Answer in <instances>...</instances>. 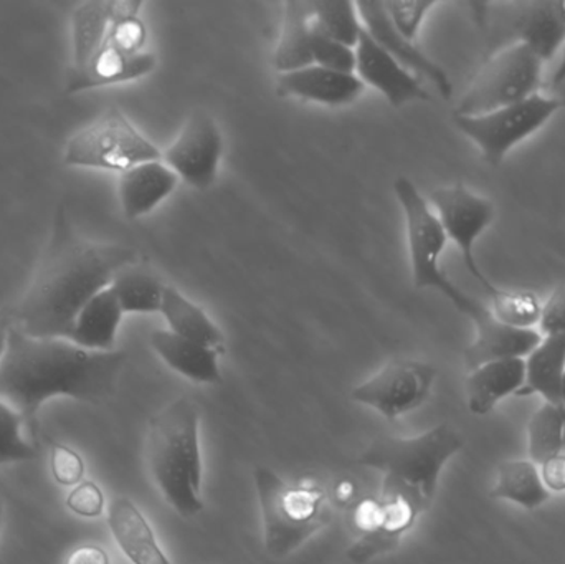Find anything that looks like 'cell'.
<instances>
[{"mask_svg": "<svg viewBox=\"0 0 565 564\" xmlns=\"http://www.w3.org/2000/svg\"><path fill=\"white\" fill-rule=\"evenodd\" d=\"M224 155V139L215 119L205 111H194L174 141L162 151V161L179 175L181 182L207 191L217 181Z\"/></svg>", "mask_w": 565, "mask_h": 564, "instance_id": "5bb4252c", "label": "cell"}, {"mask_svg": "<svg viewBox=\"0 0 565 564\" xmlns=\"http://www.w3.org/2000/svg\"><path fill=\"white\" fill-rule=\"evenodd\" d=\"M526 361V380L518 396L540 394L546 403L563 404L565 374V334L543 337Z\"/></svg>", "mask_w": 565, "mask_h": 564, "instance_id": "d4e9b609", "label": "cell"}, {"mask_svg": "<svg viewBox=\"0 0 565 564\" xmlns=\"http://www.w3.org/2000/svg\"><path fill=\"white\" fill-rule=\"evenodd\" d=\"M2 513H3V510H2V499H0V525H2Z\"/></svg>", "mask_w": 565, "mask_h": 564, "instance_id": "f6af8a7d", "label": "cell"}, {"mask_svg": "<svg viewBox=\"0 0 565 564\" xmlns=\"http://www.w3.org/2000/svg\"><path fill=\"white\" fill-rule=\"evenodd\" d=\"M111 25L109 2L95 0L85 2L73 10L72 15V65H86L102 49Z\"/></svg>", "mask_w": 565, "mask_h": 564, "instance_id": "f546056e", "label": "cell"}, {"mask_svg": "<svg viewBox=\"0 0 565 564\" xmlns=\"http://www.w3.org/2000/svg\"><path fill=\"white\" fill-rule=\"evenodd\" d=\"M541 477H543L544 486L553 492H565V454L546 460L541 466Z\"/></svg>", "mask_w": 565, "mask_h": 564, "instance_id": "ab89813d", "label": "cell"}, {"mask_svg": "<svg viewBox=\"0 0 565 564\" xmlns=\"http://www.w3.org/2000/svg\"><path fill=\"white\" fill-rule=\"evenodd\" d=\"M395 198L401 204L407 232L408 258H411L412 280L418 290L434 288L455 305L460 313L470 318L473 327L493 318L490 307L465 294L445 274L440 265L441 255L448 238L427 199L417 185L407 178L394 182Z\"/></svg>", "mask_w": 565, "mask_h": 564, "instance_id": "8992f818", "label": "cell"}, {"mask_svg": "<svg viewBox=\"0 0 565 564\" xmlns=\"http://www.w3.org/2000/svg\"><path fill=\"white\" fill-rule=\"evenodd\" d=\"M359 15H361L362 26L365 32L392 56L397 60L404 68L414 73L417 78L428 79L435 88L438 89L445 99L454 96V83H451L448 73L435 63L430 56L425 55L414 40L405 39L388 19L384 2L379 0H364L355 2Z\"/></svg>", "mask_w": 565, "mask_h": 564, "instance_id": "9a60e30c", "label": "cell"}, {"mask_svg": "<svg viewBox=\"0 0 565 564\" xmlns=\"http://www.w3.org/2000/svg\"><path fill=\"white\" fill-rule=\"evenodd\" d=\"M268 555L286 558L331 523L328 496L318 486L289 483L268 467L254 472Z\"/></svg>", "mask_w": 565, "mask_h": 564, "instance_id": "5b68a950", "label": "cell"}, {"mask_svg": "<svg viewBox=\"0 0 565 564\" xmlns=\"http://www.w3.org/2000/svg\"><path fill=\"white\" fill-rule=\"evenodd\" d=\"M108 525L115 542L132 564H171L148 520L131 500L116 497L109 503Z\"/></svg>", "mask_w": 565, "mask_h": 564, "instance_id": "ffe728a7", "label": "cell"}, {"mask_svg": "<svg viewBox=\"0 0 565 564\" xmlns=\"http://www.w3.org/2000/svg\"><path fill=\"white\" fill-rule=\"evenodd\" d=\"M162 159V151L118 108L106 109L70 138L63 162L70 168L122 172Z\"/></svg>", "mask_w": 565, "mask_h": 564, "instance_id": "52a82bcc", "label": "cell"}, {"mask_svg": "<svg viewBox=\"0 0 565 564\" xmlns=\"http://www.w3.org/2000/svg\"><path fill=\"white\" fill-rule=\"evenodd\" d=\"M354 50L355 76L364 85L377 89L388 105L402 108L408 103L430 99L420 78L392 58L365 30Z\"/></svg>", "mask_w": 565, "mask_h": 564, "instance_id": "2e32d148", "label": "cell"}, {"mask_svg": "<svg viewBox=\"0 0 565 564\" xmlns=\"http://www.w3.org/2000/svg\"><path fill=\"white\" fill-rule=\"evenodd\" d=\"M10 330H12V320L0 317V360H2L3 353H6Z\"/></svg>", "mask_w": 565, "mask_h": 564, "instance_id": "b9f144b4", "label": "cell"}, {"mask_svg": "<svg viewBox=\"0 0 565 564\" xmlns=\"http://www.w3.org/2000/svg\"><path fill=\"white\" fill-rule=\"evenodd\" d=\"M179 175L162 159L142 162L119 174L118 198L126 217L151 214L178 189Z\"/></svg>", "mask_w": 565, "mask_h": 564, "instance_id": "d6986e66", "label": "cell"}, {"mask_svg": "<svg viewBox=\"0 0 565 564\" xmlns=\"http://www.w3.org/2000/svg\"><path fill=\"white\" fill-rule=\"evenodd\" d=\"M430 202L445 235L457 245L461 260L471 277L488 291V295H493L498 287L483 274L475 255L478 238L493 224L497 214L493 202L475 194L463 184L435 189L430 192Z\"/></svg>", "mask_w": 565, "mask_h": 564, "instance_id": "30bf717a", "label": "cell"}, {"mask_svg": "<svg viewBox=\"0 0 565 564\" xmlns=\"http://www.w3.org/2000/svg\"><path fill=\"white\" fill-rule=\"evenodd\" d=\"M149 343L172 371L188 377L189 381L199 384L221 383V351L185 340L169 330L152 331Z\"/></svg>", "mask_w": 565, "mask_h": 564, "instance_id": "7402d4cb", "label": "cell"}, {"mask_svg": "<svg viewBox=\"0 0 565 564\" xmlns=\"http://www.w3.org/2000/svg\"><path fill=\"white\" fill-rule=\"evenodd\" d=\"M311 39V2H286L282 6L280 40L274 55L278 75L312 65Z\"/></svg>", "mask_w": 565, "mask_h": 564, "instance_id": "484cf974", "label": "cell"}, {"mask_svg": "<svg viewBox=\"0 0 565 564\" xmlns=\"http://www.w3.org/2000/svg\"><path fill=\"white\" fill-rule=\"evenodd\" d=\"M565 449V406L544 403L527 423V450L531 462L543 466Z\"/></svg>", "mask_w": 565, "mask_h": 564, "instance_id": "4dcf8cb0", "label": "cell"}, {"mask_svg": "<svg viewBox=\"0 0 565 564\" xmlns=\"http://www.w3.org/2000/svg\"><path fill=\"white\" fill-rule=\"evenodd\" d=\"M66 507L76 515L96 519L105 512V496L92 480H83L70 492Z\"/></svg>", "mask_w": 565, "mask_h": 564, "instance_id": "74e56055", "label": "cell"}, {"mask_svg": "<svg viewBox=\"0 0 565 564\" xmlns=\"http://www.w3.org/2000/svg\"><path fill=\"white\" fill-rule=\"evenodd\" d=\"M561 401H563V404L565 406V374H564V381H563V393H561Z\"/></svg>", "mask_w": 565, "mask_h": 564, "instance_id": "ee69618b", "label": "cell"}, {"mask_svg": "<svg viewBox=\"0 0 565 564\" xmlns=\"http://www.w3.org/2000/svg\"><path fill=\"white\" fill-rule=\"evenodd\" d=\"M543 60L524 43L493 53L461 96L454 115L481 116L540 93Z\"/></svg>", "mask_w": 565, "mask_h": 564, "instance_id": "ba28073f", "label": "cell"}, {"mask_svg": "<svg viewBox=\"0 0 565 564\" xmlns=\"http://www.w3.org/2000/svg\"><path fill=\"white\" fill-rule=\"evenodd\" d=\"M565 82V45L563 46V58H561L559 65H557L556 72H554L551 85L559 86Z\"/></svg>", "mask_w": 565, "mask_h": 564, "instance_id": "7bdbcfd3", "label": "cell"}, {"mask_svg": "<svg viewBox=\"0 0 565 564\" xmlns=\"http://www.w3.org/2000/svg\"><path fill=\"white\" fill-rule=\"evenodd\" d=\"M388 19L392 25L405 36V39H417L422 23L427 19L428 12L438 6L435 0H388L384 2Z\"/></svg>", "mask_w": 565, "mask_h": 564, "instance_id": "d590c367", "label": "cell"}, {"mask_svg": "<svg viewBox=\"0 0 565 564\" xmlns=\"http://www.w3.org/2000/svg\"><path fill=\"white\" fill-rule=\"evenodd\" d=\"M491 496L510 500L524 510L540 509L551 499L536 464L531 460H504L498 466L497 483Z\"/></svg>", "mask_w": 565, "mask_h": 564, "instance_id": "f1b7e54d", "label": "cell"}, {"mask_svg": "<svg viewBox=\"0 0 565 564\" xmlns=\"http://www.w3.org/2000/svg\"><path fill=\"white\" fill-rule=\"evenodd\" d=\"M564 106V99L536 93L488 115H454V123L478 146L488 164L500 166L514 146L540 131Z\"/></svg>", "mask_w": 565, "mask_h": 564, "instance_id": "9c48e42d", "label": "cell"}, {"mask_svg": "<svg viewBox=\"0 0 565 564\" xmlns=\"http://www.w3.org/2000/svg\"><path fill=\"white\" fill-rule=\"evenodd\" d=\"M312 22L326 35L355 49L364 26L354 2H311Z\"/></svg>", "mask_w": 565, "mask_h": 564, "instance_id": "1f68e13d", "label": "cell"}, {"mask_svg": "<svg viewBox=\"0 0 565 564\" xmlns=\"http://www.w3.org/2000/svg\"><path fill=\"white\" fill-rule=\"evenodd\" d=\"M491 298V313L500 323L518 330H533L540 323V298L533 291L504 290L498 287Z\"/></svg>", "mask_w": 565, "mask_h": 564, "instance_id": "d6a6232c", "label": "cell"}, {"mask_svg": "<svg viewBox=\"0 0 565 564\" xmlns=\"http://www.w3.org/2000/svg\"><path fill=\"white\" fill-rule=\"evenodd\" d=\"M166 287L159 275L139 260L121 268L109 285L125 315L159 313Z\"/></svg>", "mask_w": 565, "mask_h": 564, "instance_id": "83f0119b", "label": "cell"}, {"mask_svg": "<svg viewBox=\"0 0 565 564\" xmlns=\"http://www.w3.org/2000/svg\"><path fill=\"white\" fill-rule=\"evenodd\" d=\"M364 88V83L355 73L335 72L318 65L280 73L277 82V92L281 96L318 103L331 108L352 105L361 98Z\"/></svg>", "mask_w": 565, "mask_h": 564, "instance_id": "e0dca14e", "label": "cell"}, {"mask_svg": "<svg viewBox=\"0 0 565 564\" xmlns=\"http://www.w3.org/2000/svg\"><path fill=\"white\" fill-rule=\"evenodd\" d=\"M477 338L465 351V364L468 371L477 370L491 361L527 358L541 343L543 334L537 330H518L491 318L487 323L475 328Z\"/></svg>", "mask_w": 565, "mask_h": 564, "instance_id": "603a6c76", "label": "cell"}, {"mask_svg": "<svg viewBox=\"0 0 565 564\" xmlns=\"http://www.w3.org/2000/svg\"><path fill=\"white\" fill-rule=\"evenodd\" d=\"M65 564H109V558L102 546L83 545L70 553Z\"/></svg>", "mask_w": 565, "mask_h": 564, "instance_id": "60d3db41", "label": "cell"}, {"mask_svg": "<svg viewBox=\"0 0 565 564\" xmlns=\"http://www.w3.org/2000/svg\"><path fill=\"white\" fill-rule=\"evenodd\" d=\"M52 476L60 486H78L85 476V462L82 456L70 447L55 444L52 447Z\"/></svg>", "mask_w": 565, "mask_h": 564, "instance_id": "8d00e7d4", "label": "cell"}, {"mask_svg": "<svg viewBox=\"0 0 565 564\" xmlns=\"http://www.w3.org/2000/svg\"><path fill=\"white\" fill-rule=\"evenodd\" d=\"M500 13H490L488 3L481 20L493 26V39L514 40L530 46L543 62L565 45V0L497 3Z\"/></svg>", "mask_w": 565, "mask_h": 564, "instance_id": "8fae6325", "label": "cell"}, {"mask_svg": "<svg viewBox=\"0 0 565 564\" xmlns=\"http://www.w3.org/2000/svg\"><path fill=\"white\" fill-rule=\"evenodd\" d=\"M125 363L122 351H89L68 340L30 337L12 323L0 360V400L22 417L36 444V416L43 403L58 396L105 403L115 393Z\"/></svg>", "mask_w": 565, "mask_h": 564, "instance_id": "7a4b0ae2", "label": "cell"}, {"mask_svg": "<svg viewBox=\"0 0 565 564\" xmlns=\"http://www.w3.org/2000/svg\"><path fill=\"white\" fill-rule=\"evenodd\" d=\"M22 417L0 400V466L3 464L32 462L39 457L36 444L23 436Z\"/></svg>", "mask_w": 565, "mask_h": 564, "instance_id": "836d02e7", "label": "cell"}, {"mask_svg": "<svg viewBox=\"0 0 565 564\" xmlns=\"http://www.w3.org/2000/svg\"><path fill=\"white\" fill-rule=\"evenodd\" d=\"M540 333L543 337L565 334V285L554 288L541 308Z\"/></svg>", "mask_w": 565, "mask_h": 564, "instance_id": "f35d334b", "label": "cell"}, {"mask_svg": "<svg viewBox=\"0 0 565 564\" xmlns=\"http://www.w3.org/2000/svg\"><path fill=\"white\" fill-rule=\"evenodd\" d=\"M138 260V252L125 245L79 237L65 209L58 207L32 284L13 311V327L30 337L68 340L83 307L109 288L121 268Z\"/></svg>", "mask_w": 565, "mask_h": 564, "instance_id": "6da1fadb", "label": "cell"}, {"mask_svg": "<svg viewBox=\"0 0 565 564\" xmlns=\"http://www.w3.org/2000/svg\"><path fill=\"white\" fill-rule=\"evenodd\" d=\"M121 305L111 288L99 291L83 307L70 331L68 341L89 351H115L116 338L121 327Z\"/></svg>", "mask_w": 565, "mask_h": 564, "instance_id": "cb8c5ba5", "label": "cell"}, {"mask_svg": "<svg viewBox=\"0 0 565 564\" xmlns=\"http://www.w3.org/2000/svg\"><path fill=\"white\" fill-rule=\"evenodd\" d=\"M312 65L324 66L335 72H355V50L322 33L312 22Z\"/></svg>", "mask_w": 565, "mask_h": 564, "instance_id": "e575fe53", "label": "cell"}, {"mask_svg": "<svg viewBox=\"0 0 565 564\" xmlns=\"http://www.w3.org/2000/svg\"><path fill=\"white\" fill-rule=\"evenodd\" d=\"M146 459L152 482L174 512L192 519L204 510L199 409L179 397L149 423Z\"/></svg>", "mask_w": 565, "mask_h": 564, "instance_id": "3957f363", "label": "cell"}, {"mask_svg": "<svg viewBox=\"0 0 565 564\" xmlns=\"http://www.w3.org/2000/svg\"><path fill=\"white\" fill-rule=\"evenodd\" d=\"M418 517V510L402 496L381 492L379 499L362 500L352 513V526L359 539L349 549L348 558L365 564L394 552Z\"/></svg>", "mask_w": 565, "mask_h": 564, "instance_id": "4fadbf2b", "label": "cell"}, {"mask_svg": "<svg viewBox=\"0 0 565 564\" xmlns=\"http://www.w3.org/2000/svg\"><path fill=\"white\" fill-rule=\"evenodd\" d=\"M526 380L523 358L491 361L470 371L467 380L468 409L475 416H487L504 397L520 393Z\"/></svg>", "mask_w": 565, "mask_h": 564, "instance_id": "44dd1931", "label": "cell"}, {"mask_svg": "<svg viewBox=\"0 0 565 564\" xmlns=\"http://www.w3.org/2000/svg\"><path fill=\"white\" fill-rule=\"evenodd\" d=\"M437 380L431 364L415 360H394L374 376L352 390L355 403L377 411L385 419L394 421L418 409L430 396Z\"/></svg>", "mask_w": 565, "mask_h": 564, "instance_id": "7c38bea8", "label": "cell"}, {"mask_svg": "<svg viewBox=\"0 0 565 564\" xmlns=\"http://www.w3.org/2000/svg\"><path fill=\"white\" fill-rule=\"evenodd\" d=\"M156 63L158 60L154 53L142 52L138 55H129L105 42L86 65L68 70L66 92L75 95V93L89 92L103 86L135 82L148 76L156 68Z\"/></svg>", "mask_w": 565, "mask_h": 564, "instance_id": "ac0fdd59", "label": "cell"}, {"mask_svg": "<svg viewBox=\"0 0 565 564\" xmlns=\"http://www.w3.org/2000/svg\"><path fill=\"white\" fill-rule=\"evenodd\" d=\"M159 313L164 317L169 331L214 350H224V334L211 317L178 288L168 285Z\"/></svg>", "mask_w": 565, "mask_h": 564, "instance_id": "4316f807", "label": "cell"}, {"mask_svg": "<svg viewBox=\"0 0 565 564\" xmlns=\"http://www.w3.org/2000/svg\"><path fill=\"white\" fill-rule=\"evenodd\" d=\"M461 447L463 437L444 423L407 439L377 437L358 462L384 476L381 492L405 497L424 515L434 506L444 467Z\"/></svg>", "mask_w": 565, "mask_h": 564, "instance_id": "277c9868", "label": "cell"}]
</instances>
